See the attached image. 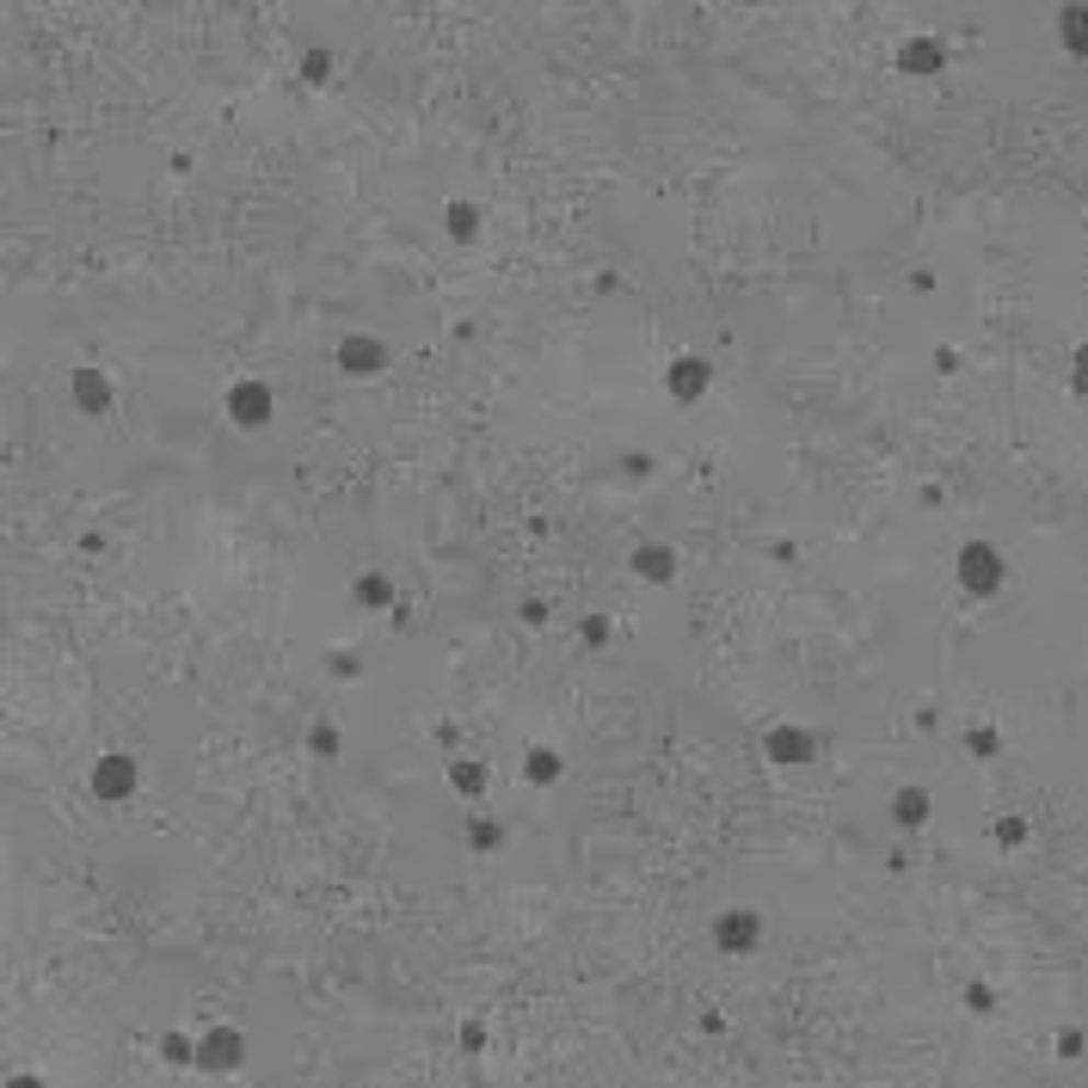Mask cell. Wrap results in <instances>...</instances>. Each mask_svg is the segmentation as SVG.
I'll return each instance as SVG.
<instances>
[{
  "label": "cell",
  "instance_id": "obj_1",
  "mask_svg": "<svg viewBox=\"0 0 1088 1088\" xmlns=\"http://www.w3.org/2000/svg\"><path fill=\"white\" fill-rule=\"evenodd\" d=\"M960 578H965V591L990 597L996 585H1002V560H996V547H984V542L965 547V554H960Z\"/></svg>",
  "mask_w": 1088,
  "mask_h": 1088
},
{
  "label": "cell",
  "instance_id": "obj_2",
  "mask_svg": "<svg viewBox=\"0 0 1088 1088\" xmlns=\"http://www.w3.org/2000/svg\"><path fill=\"white\" fill-rule=\"evenodd\" d=\"M240 1064V1033L234 1027H209L197 1040V1070H234Z\"/></svg>",
  "mask_w": 1088,
  "mask_h": 1088
},
{
  "label": "cell",
  "instance_id": "obj_3",
  "mask_svg": "<svg viewBox=\"0 0 1088 1088\" xmlns=\"http://www.w3.org/2000/svg\"><path fill=\"white\" fill-rule=\"evenodd\" d=\"M228 406H234V424H247L252 431V424L271 419V388H264V382H240V388L228 394Z\"/></svg>",
  "mask_w": 1088,
  "mask_h": 1088
},
{
  "label": "cell",
  "instance_id": "obj_4",
  "mask_svg": "<svg viewBox=\"0 0 1088 1088\" xmlns=\"http://www.w3.org/2000/svg\"><path fill=\"white\" fill-rule=\"evenodd\" d=\"M757 934H762V922L750 917V910H726V917H719V929H714V941L726 953H745V948H757Z\"/></svg>",
  "mask_w": 1088,
  "mask_h": 1088
},
{
  "label": "cell",
  "instance_id": "obj_5",
  "mask_svg": "<svg viewBox=\"0 0 1088 1088\" xmlns=\"http://www.w3.org/2000/svg\"><path fill=\"white\" fill-rule=\"evenodd\" d=\"M93 787L105 793V800H124V793L136 787V762H129V757H105L93 769Z\"/></svg>",
  "mask_w": 1088,
  "mask_h": 1088
},
{
  "label": "cell",
  "instance_id": "obj_6",
  "mask_svg": "<svg viewBox=\"0 0 1088 1088\" xmlns=\"http://www.w3.org/2000/svg\"><path fill=\"white\" fill-rule=\"evenodd\" d=\"M701 388H707V363L701 358H683L677 370H670V394H677V400H695Z\"/></svg>",
  "mask_w": 1088,
  "mask_h": 1088
},
{
  "label": "cell",
  "instance_id": "obj_7",
  "mask_svg": "<svg viewBox=\"0 0 1088 1088\" xmlns=\"http://www.w3.org/2000/svg\"><path fill=\"white\" fill-rule=\"evenodd\" d=\"M339 363H344V370H351V375H370V370H382V344H375V339H344V351H339Z\"/></svg>",
  "mask_w": 1088,
  "mask_h": 1088
},
{
  "label": "cell",
  "instance_id": "obj_8",
  "mask_svg": "<svg viewBox=\"0 0 1088 1088\" xmlns=\"http://www.w3.org/2000/svg\"><path fill=\"white\" fill-rule=\"evenodd\" d=\"M769 757H775V762H806L812 757V738H806V732H775V738H769Z\"/></svg>",
  "mask_w": 1088,
  "mask_h": 1088
},
{
  "label": "cell",
  "instance_id": "obj_9",
  "mask_svg": "<svg viewBox=\"0 0 1088 1088\" xmlns=\"http://www.w3.org/2000/svg\"><path fill=\"white\" fill-rule=\"evenodd\" d=\"M898 63L910 68V75H929V68L941 63V49H934L929 37H917V44H904V49H898Z\"/></svg>",
  "mask_w": 1088,
  "mask_h": 1088
},
{
  "label": "cell",
  "instance_id": "obj_10",
  "mask_svg": "<svg viewBox=\"0 0 1088 1088\" xmlns=\"http://www.w3.org/2000/svg\"><path fill=\"white\" fill-rule=\"evenodd\" d=\"M1064 37H1070V49L1088 56V7H1070V13H1064Z\"/></svg>",
  "mask_w": 1088,
  "mask_h": 1088
},
{
  "label": "cell",
  "instance_id": "obj_11",
  "mask_svg": "<svg viewBox=\"0 0 1088 1088\" xmlns=\"http://www.w3.org/2000/svg\"><path fill=\"white\" fill-rule=\"evenodd\" d=\"M639 573H646V578H665L670 573V547H639Z\"/></svg>",
  "mask_w": 1088,
  "mask_h": 1088
},
{
  "label": "cell",
  "instance_id": "obj_12",
  "mask_svg": "<svg viewBox=\"0 0 1088 1088\" xmlns=\"http://www.w3.org/2000/svg\"><path fill=\"white\" fill-rule=\"evenodd\" d=\"M554 775H560V757L535 750V757H529V781H554Z\"/></svg>",
  "mask_w": 1088,
  "mask_h": 1088
},
{
  "label": "cell",
  "instance_id": "obj_13",
  "mask_svg": "<svg viewBox=\"0 0 1088 1088\" xmlns=\"http://www.w3.org/2000/svg\"><path fill=\"white\" fill-rule=\"evenodd\" d=\"M922 812H929V806H922V793H917V787H904V793H898V818H910V825H917Z\"/></svg>",
  "mask_w": 1088,
  "mask_h": 1088
},
{
  "label": "cell",
  "instance_id": "obj_14",
  "mask_svg": "<svg viewBox=\"0 0 1088 1088\" xmlns=\"http://www.w3.org/2000/svg\"><path fill=\"white\" fill-rule=\"evenodd\" d=\"M80 400H87V412H99V400H105V388H99V375H80Z\"/></svg>",
  "mask_w": 1088,
  "mask_h": 1088
},
{
  "label": "cell",
  "instance_id": "obj_15",
  "mask_svg": "<svg viewBox=\"0 0 1088 1088\" xmlns=\"http://www.w3.org/2000/svg\"><path fill=\"white\" fill-rule=\"evenodd\" d=\"M363 597H370V609H382L388 603V585H382V578H363Z\"/></svg>",
  "mask_w": 1088,
  "mask_h": 1088
},
{
  "label": "cell",
  "instance_id": "obj_16",
  "mask_svg": "<svg viewBox=\"0 0 1088 1088\" xmlns=\"http://www.w3.org/2000/svg\"><path fill=\"white\" fill-rule=\"evenodd\" d=\"M7 1088H37V1076H13V1083H7Z\"/></svg>",
  "mask_w": 1088,
  "mask_h": 1088
},
{
  "label": "cell",
  "instance_id": "obj_17",
  "mask_svg": "<svg viewBox=\"0 0 1088 1088\" xmlns=\"http://www.w3.org/2000/svg\"><path fill=\"white\" fill-rule=\"evenodd\" d=\"M1076 382H1083V388H1088V351H1083V363H1076Z\"/></svg>",
  "mask_w": 1088,
  "mask_h": 1088
}]
</instances>
